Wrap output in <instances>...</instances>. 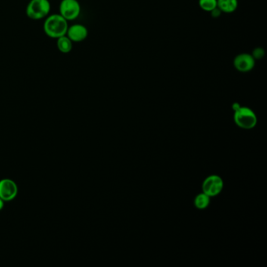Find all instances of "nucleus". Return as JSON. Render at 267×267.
Masks as SVG:
<instances>
[{
  "mask_svg": "<svg viewBox=\"0 0 267 267\" xmlns=\"http://www.w3.org/2000/svg\"><path fill=\"white\" fill-rule=\"evenodd\" d=\"M69 21L60 14H51L45 20L43 30L47 36L53 39H58L65 35L69 29Z\"/></svg>",
  "mask_w": 267,
  "mask_h": 267,
  "instance_id": "1",
  "label": "nucleus"
},
{
  "mask_svg": "<svg viewBox=\"0 0 267 267\" xmlns=\"http://www.w3.org/2000/svg\"><path fill=\"white\" fill-rule=\"evenodd\" d=\"M234 120L237 126L244 129H253L257 124L256 114L246 107H240L234 110Z\"/></svg>",
  "mask_w": 267,
  "mask_h": 267,
  "instance_id": "2",
  "label": "nucleus"
},
{
  "mask_svg": "<svg viewBox=\"0 0 267 267\" xmlns=\"http://www.w3.org/2000/svg\"><path fill=\"white\" fill-rule=\"evenodd\" d=\"M50 9L49 0H30L26 7V14L32 20H41L49 15Z\"/></svg>",
  "mask_w": 267,
  "mask_h": 267,
  "instance_id": "3",
  "label": "nucleus"
},
{
  "mask_svg": "<svg viewBox=\"0 0 267 267\" xmlns=\"http://www.w3.org/2000/svg\"><path fill=\"white\" fill-rule=\"evenodd\" d=\"M59 10L60 15L68 21H70L79 17L81 6L78 0H62Z\"/></svg>",
  "mask_w": 267,
  "mask_h": 267,
  "instance_id": "4",
  "label": "nucleus"
},
{
  "mask_svg": "<svg viewBox=\"0 0 267 267\" xmlns=\"http://www.w3.org/2000/svg\"><path fill=\"white\" fill-rule=\"evenodd\" d=\"M224 181L217 175H209L202 184V191L209 197H215L222 192Z\"/></svg>",
  "mask_w": 267,
  "mask_h": 267,
  "instance_id": "5",
  "label": "nucleus"
},
{
  "mask_svg": "<svg viewBox=\"0 0 267 267\" xmlns=\"http://www.w3.org/2000/svg\"><path fill=\"white\" fill-rule=\"evenodd\" d=\"M18 187L14 181L3 179L0 181V198L4 202H11L17 197Z\"/></svg>",
  "mask_w": 267,
  "mask_h": 267,
  "instance_id": "6",
  "label": "nucleus"
},
{
  "mask_svg": "<svg viewBox=\"0 0 267 267\" xmlns=\"http://www.w3.org/2000/svg\"><path fill=\"white\" fill-rule=\"evenodd\" d=\"M256 59L252 57V54H240L237 55L234 60V66L238 72H250L255 67Z\"/></svg>",
  "mask_w": 267,
  "mask_h": 267,
  "instance_id": "7",
  "label": "nucleus"
},
{
  "mask_svg": "<svg viewBox=\"0 0 267 267\" xmlns=\"http://www.w3.org/2000/svg\"><path fill=\"white\" fill-rule=\"evenodd\" d=\"M88 33V29L85 26L80 24H75L69 27L66 35L72 42H80L86 39Z\"/></svg>",
  "mask_w": 267,
  "mask_h": 267,
  "instance_id": "8",
  "label": "nucleus"
},
{
  "mask_svg": "<svg viewBox=\"0 0 267 267\" xmlns=\"http://www.w3.org/2000/svg\"><path fill=\"white\" fill-rule=\"evenodd\" d=\"M237 0H217V7L224 13L231 14L237 10Z\"/></svg>",
  "mask_w": 267,
  "mask_h": 267,
  "instance_id": "9",
  "label": "nucleus"
},
{
  "mask_svg": "<svg viewBox=\"0 0 267 267\" xmlns=\"http://www.w3.org/2000/svg\"><path fill=\"white\" fill-rule=\"evenodd\" d=\"M57 47L60 52L63 54H69L72 50V41L69 39L67 35H63L57 39Z\"/></svg>",
  "mask_w": 267,
  "mask_h": 267,
  "instance_id": "10",
  "label": "nucleus"
},
{
  "mask_svg": "<svg viewBox=\"0 0 267 267\" xmlns=\"http://www.w3.org/2000/svg\"><path fill=\"white\" fill-rule=\"evenodd\" d=\"M210 205V197L205 193L198 194L194 199V206L198 209H206Z\"/></svg>",
  "mask_w": 267,
  "mask_h": 267,
  "instance_id": "11",
  "label": "nucleus"
},
{
  "mask_svg": "<svg viewBox=\"0 0 267 267\" xmlns=\"http://www.w3.org/2000/svg\"><path fill=\"white\" fill-rule=\"evenodd\" d=\"M199 6L205 11L211 12L217 7V0H199Z\"/></svg>",
  "mask_w": 267,
  "mask_h": 267,
  "instance_id": "12",
  "label": "nucleus"
},
{
  "mask_svg": "<svg viewBox=\"0 0 267 267\" xmlns=\"http://www.w3.org/2000/svg\"><path fill=\"white\" fill-rule=\"evenodd\" d=\"M252 57L255 59L262 58L264 56V51L262 49L257 48L254 50L253 54H252Z\"/></svg>",
  "mask_w": 267,
  "mask_h": 267,
  "instance_id": "13",
  "label": "nucleus"
},
{
  "mask_svg": "<svg viewBox=\"0 0 267 267\" xmlns=\"http://www.w3.org/2000/svg\"><path fill=\"white\" fill-rule=\"evenodd\" d=\"M4 201L0 198V211H2L4 207Z\"/></svg>",
  "mask_w": 267,
  "mask_h": 267,
  "instance_id": "14",
  "label": "nucleus"
}]
</instances>
